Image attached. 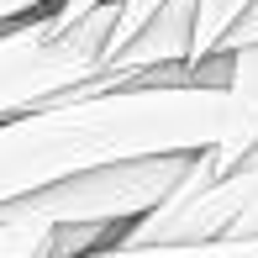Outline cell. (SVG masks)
<instances>
[{
  "label": "cell",
  "mask_w": 258,
  "mask_h": 258,
  "mask_svg": "<svg viewBox=\"0 0 258 258\" xmlns=\"http://www.w3.org/2000/svg\"><path fill=\"white\" fill-rule=\"evenodd\" d=\"M95 6H105V0H58L53 16H58V21H79V16H90Z\"/></svg>",
  "instance_id": "obj_10"
},
{
  "label": "cell",
  "mask_w": 258,
  "mask_h": 258,
  "mask_svg": "<svg viewBox=\"0 0 258 258\" xmlns=\"http://www.w3.org/2000/svg\"><path fill=\"white\" fill-rule=\"evenodd\" d=\"M248 42H258V0L242 11L237 21H232V27H227V37L216 42V53H237V48H248Z\"/></svg>",
  "instance_id": "obj_8"
},
{
  "label": "cell",
  "mask_w": 258,
  "mask_h": 258,
  "mask_svg": "<svg viewBox=\"0 0 258 258\" xmlns=\"http://www.w3.org/2000/svg\"><path fill=\"white\" fill-rule=\"evenodd\" d=\"M253 0H201V16H195V53H190V63L195 58H206V53H216V42L227 37V27L248 11Z\"/></svg>",
  "instance_id": "obj_7"
},
{
  "label": "cell",
  "mask_w": 258,
  "mask_h": 258,
  "mask_svg": "<svg viewBox=\"0 0 258 258\" xmlns=\"http://www.w3.org/2000/svg\"><path fill=\"white\" fill-rule=\"evenodd\" d=\"M227 85H79L0 121V206L143 153H201L232 132Z\"/></svg>",
  "instance_id": "obj_1"
},
{
  "label": "cell",
  "mask_w": 258,
  "mask_h": 258,
  "mask_svg": "<svg viewBox=\"0 0 258 258\" xmlns=\"http://www.w3.org/2000/svg\"><path fill=\"white\" fill-rule=\"evenodd\" d=\"M116 21H121V0H105L79 21H58L53 11H37L32 21L0 27V121L105 74Z\"/></svg>",
  "instance_id": "obj_2"
},
{
  "label": "cell",
  "mask_w": 258,
  "mask_h": 258,
  "mask_svg": "<svg viewBox=\"0 0 258 258\" xmlns=\"http://www.w3.org/2000/svg\"><path fill=\"white\" fill-rule=\"evenodd\" d=\"M48 216H0V258H53Z\"/></svg>",
  "instance_id": "obj_6"
},
{
  "label": "cell",
  "mask_w": 258,
  "mask_h": 258,
  "mask_svg": "<svg viewBox=\"0 0 258 258\" xmlns=\"http://www.w3.org/2000/svg\"><path fill=\"white\" fill-rule=\"evenodd\" d=\"M195 16H201V0H163L153 16L105 58V69L132 74V69H153V63H184L195 53Z\"/></svg>",
  "instance_id": "obj_4"
},
{
  "label": "cell",
  "mask_w": 258,
  "mask_h": 258,
  "mask_svg": "<svg viewBox=\"0 0 258 258\" xmlns=\"http://www.w3.org/2000/svg\"><path fill=\"white\" fill-rule=\"evenodd\" d=\"M48 6H58V0H0V27L27 21V16H37V11H48Z\"/></svg>",
  "instance_id": "obj_9"
},
{
  "label": "cell",
  "mask_w": 258,
  "mask_h": 258,
  "mask_svg": "<svg viewBox=\"0 0 258 258\" xmlns=\"http://www.w3.org/2000/svg\"><path fill=\"white\" fill-rule=\"evenodd\" d=\"M190 158L195 153L116 158V163L74 174V179H58V184L27 195V201H16V206H0V216H48L53 227L95 221V227H116V237H121L137 216H148L158 201H169V195L179 190V179L190 174Z\"/></svg>",
  "instance_id": "obj_3"
},
{
  "label": "cell",
  "mask_w": 258,
  "mask_h": 258,
  "mask_svg": "<svg viewBox=\"0 0 258 258\" xmlns=\"http://www.w3.org/2000/svg\"><path fill=\"white\" fill-rule=\"evenodd\" d=\"M74 258H258V237H216V242H100Z\"/></svg>",
  "instance_id": "obj_5"
}]
</instances>
